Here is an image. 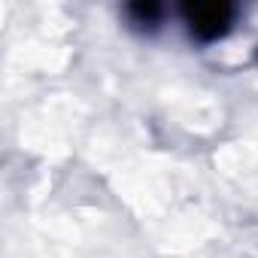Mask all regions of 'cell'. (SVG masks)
Masks as SVG:
<instances>
[{"label":"cell","mask_w":258,"mask_h":258,"mask_svg":"<svg viewBox=\"0 0 258 258\" xmlns=\"http://www.w3.org/2000/svg\"><path fill=\"white\" fill-rule=\"evenodd\" d=\"M182 22L188 28V34L198 43H216L222 37H228L237 10L234 4H225V0H210V4H182L179 7Z\"/></svg>","instance_id":"6da1fadb"},{"label":"cell","mask_w":258,"mask_h":258,"mask_svg":"<svg viewBox=\"0 0 258 258\" xmlns=\"http://www.w3.org/2000/svg\"><path fill=\"white\" fill-rule=\"evenodd\" d=\"M161 4H152V0H146V4H143V0H140V4H127L124 7V16L127 19H131V25L134 28H158V22H161Z\"/></svg>","instance_id":"7a4b0ae2"}]
</instances>
